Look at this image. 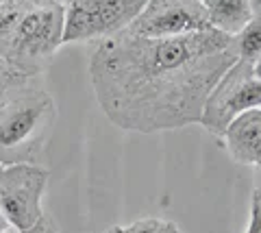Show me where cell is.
<instances>
[{
	"label": "cell",
	"instance_id": "21",
	"mask_svg": "<svg viewBox=\"0 0 261 233\" xmlns=\"http://www.w3.org/2000/svg\"><path fill=\"white\" fill-rule=\"evenodd\" d=\"M0 170H3V164H0Z\"/></svg>",
	"mask_w": 261,
	"mask_h": 233
},
{
	"label": "cell",
	"instance_id": "13",
	"mask_svg": "<svg viewBox=\"0 0 261 233\" xmlns=\"http://www.w3.org/2000/svg\"><path fill=\"white\" fill-rule=\"evenodd\" d=\"M244 233H261V194H259V186L252 192V200H250V218L246 224Z\"/></svg>",
	"mask_w": 261,
	"mask_h": 233
},
{
	"label": "cell",
	"instance_id": "8",
	"mask_svg": "<svg viewBox=\"0 0 261 233\" xmlns=\"http://www.w3.org/2000/svg\"><path fill=\"white\" fill-rule=\"evenodd\" d=\"M220 142L233 162L257 168L261 164V109L238 116L224 128Z\"/></svg>",
	"mask_w": 261,
	"mask_h": 233
},
{
	"label": "cell",
	"instance_id": "19",
	"mask_svg": "<svg viewBox=\"0 0 261 233\" xmlns=\"http://www.w3.org/2000/svg\"><path fill=\"white\" fill-rule=\"evenodd\" d=\"M176 233H183V231H181V229H178V231H176Z\"/></svg>",
	"mask_w": 261,
	"mask_h": 233
},
{
	"label": "cell",
	"instance_id": "11",
	"mask_svg": "<svg viewBox=\"0 0 261 233\" xmlns=\"http://www.w3.org/2000/svg\"><path fill=\"white\" fill-rule=\"evenodd\" d=\"M176 231H178L176 222L166 218H154V216L135 220L133 224L124 227V233H176Z\"/></svg>",
	"mask_w": 261,
	"mask_h": 233
},
{
	"label": "cell",
	"instance_id": "10",
	"mask_svg": "<svg viewBox=\"0 0 261 233\" xmlns=\"http://www.w3.org/2000/svg\"><path fill=\"white\" fill-rule=\"evenodd\" d=\"M231 48L235 61L261 66V20L252 18L242 31H238L231 37Z\"/></svg>",
	"mask_w": 261,
	"mask_h": 233
},
{
	"label": "cell",
	"instance_id": "16",
	"mask_svg": "<svg viewBox=\"0 0 261 233\" xmlns=\"http://www.w3.org/2000/svg\"><path fill=\"white\" fill-rule=\"evenodd\" d=\"M11 231H13V229H11V224L7 222L3 210H0V233H11Z\"/></svg>",
	"mask_w": 261,
	"mask_h": 233
},
{
	"label": "cell",
	"instance_id": "5",
	"mask_svg": "<svg viewBox=\"0 0 261 233\" xmlns=\"http://www.w3.org/2000/svg\"><path fill=\"white\" fill-rule=\"evenodd\" d=\"M261 107V72L259 66L235 61L218 83L211 87L202 105L198 124L214 138H222L224 128L238 116Z\"/></svg>",
	"mask_w": 261,
	"mask_h": 233
},
{
	"label": "cell",
	"instance_id": "6",
	"mask_svg": "<svg viewBox=\"0 0 261 233\" xmlns=\"http://www.w3.org/2000/svg\"><path fill=\"white\" fill-rule=\"evenodd\" d=\"M50 172L37 164H13L0 170V210L13 231H27L44 216Z\"/></svg>",
	"mask_w": 261,
	"mask_h": 233
},
{
	"label": "cell",
	"instance_id": "17",
	"mask_svg": "<svg viewBox=\"0 0 261 233\" xmlns=\"http://www.w3.org/2000/svg\"><path fill=\"white\" fill-rule=\"evenodd\" d=\"M68 0H35V5H57V7H63Z\"/></svg>",
	"mask_w": 261,
	"mask_h": 233
},
{
	"label": "cell",
	"instance_id": "12",
	"mask_svg": "<svg viewBox=\"0 0 261 233\" xmlns=\"http://www.w3.org/2000/svg\"><path fill=\"white\" fill-rule=\"evenodd\" d=\"M29 74H22L20 70H15L9 61H7L3 55H0V96H3L5 92H9L11 87L20 85L24 81H29Z\"/></svg>",
	"mask_w": 261,
	"mask_h": 233
},
{
	"label": "cell",
	"instance_id": "22",
	"mask_svg": "<svg viewBox=\"0 0 261 233\" xmlns=\"http://www.w3.org/2000/svg\"><path fill=\"white\" fill-rule=\"evenodd\" d=\"M11 233H18V231H11Z\"/></svg>",
	"mask_w": 261,
	"mask_h": 233
},
{
	"label": "cell",
	"instance_id": "7",
	"mask_svg": "<svg viewBox=\"0 0 261 233\" xmlns=\"http://www.w3.org/2000/svg\"><path fill=\"white\" fill-rule=\"evenodd\" d=\"M207 29V13L198 0H148L126 31L140 37L166 39L200 33Z\"/></svg>",
	"mask_w": 261,
	"mask_h": 233
},
{
	"label": "cell",
	"instance_id": "3",
	"mask_svg": "<svg viewBox=\"0 0 261 233\" xmlns=\"http://www.w3.org/2000/svg\"><path fill=\"white\" fill-rule=\"evenodd\" d=\"M63 7L29 5L20 9L9 33L0 37V55L29 76H44L61 48Z\"/></svg>",
	"mask_w": 261,
	"mask_h": 233
},
{
	"label": "cell",
	"instance_id": "20",
	"mask_svg": "<svg viewBox=\"0 0 261 233\" xmlns=\"http://www.w3.org/2000/svg\"><path fill=\"white\" fill-rule=\"evenodd\" d=\"M0 7H3V0H0Z\"/></svg>",
	"mask_w": 261,
	"mask_h": 233
},
{
	"label": "cell",
	"instance_id": "18",
	"mask_svg": "<svg viewBox=\"0 0 261 233\" xmlns=\"http://www.w3.org/2000/svg\"><path fill=\"white\" fill-rule=\"evenodd\" d=\"M102 233H124V227H120V224H113V227L105 229Z\"/></svg>",
	"mask_w": 261,
	"mask_h": 233
},
{
	"label": "cell",
	"instance_id": "14",
	"mask_svg": "<svg viewBox=\"0 0 261 233\" xmlns=\"http://www.w3.org/2000/svg\"><path fill=\"white\" fill-rule=\"evenodd\" d=\"M22 233H61V231H59V227H57V222L50 218V216L44 214L42 218H39L35 224H33L31 229L22 231Z\"/></svg>",
	"mask_w": 261,
	"mask_h": 233
},
{
	"label": "cell",
	"instance_id": "1",
	"mask_svg": "<svg viewBox=\"0 0 261 233\" xmlns=\"http://www.w3.org/2000/svg\"><path fill=\"white\" fill-rule=\"evenodd\" d=\"M233 63L231 37L214 29L166 39L124 31L98 42L89 76L109 122L150 135L198 124L207 94Z\"/></svg>",
	"mask_w": 261,
	"mask_h": 233
},
{
	"label": "cell",
	"instance_id": "23",
	"mask_svg": "<svg viewBox=\"0 0 261 233\" xmlns=\"http://www.w3.org/2000/svg\"><path fill=\"white\" fill-rule=\"evenodd\" d=\"M198 3H202V0H198Z\"/></svg>",
	"mask_w": 261,
	"mask_h": 233
},
{
	"label": "cell",
	"instance_id": "4",
	"mask_svg": "<svg viewBox=\"0 0 261 233\" xmlns=\"http://www.w3.org/2000/svg\"><path fill=\"white\" fill-rule=\"evenodd\" d=\"M148 0H68L63 5V44L116 37L135 22Z\"/></svg>",
	"mask_w": 261,
	"mask_h": 233
},
{
	"label": "cell",
	"instance_id": "15",
	"mask_svg": "<svg viewBox=\"0 0 261 233\" xmlns=\"http://www.w3.org/2000/svg\"><path fill=\"white\" fill-rule=\"evenodd\" d=\"M29 5H35V0H3V7H13V9H24Z\"/></svg>",
	"mask_w": 261,
	"mask_h": 233
},
{
	"label": "cell",
	"instance_id": "9",
	"mask_svg": "<svg viewBox=\"0 0 261 233\" xmlns=\"http://www.w3.org/2000/svg\"><path fill=\"white\" fill-rule=\"evenodd\" d=\"M202 7L207 13L209 29L226 37H233L252 18H259L250 0H202Z\"/></svg>",
	"mask_w": 261,
	"mask_h": 233
},
{
	"label": "cell",
	"instance_id": "2",
	"mask_svg": "<svg viewBox=\"0 0 261 233\" xmlns=\"http://www.w3.org/2000/svg\"><path fill=\"white\" fill-rule=\"evenodd\" d=\"M57 102L42 76L11 87L0 96V164H37L46 155L57 124Z\"/></svg>",
	"mask_w": 261,
	"mask_h": 233
}]
</instances>
